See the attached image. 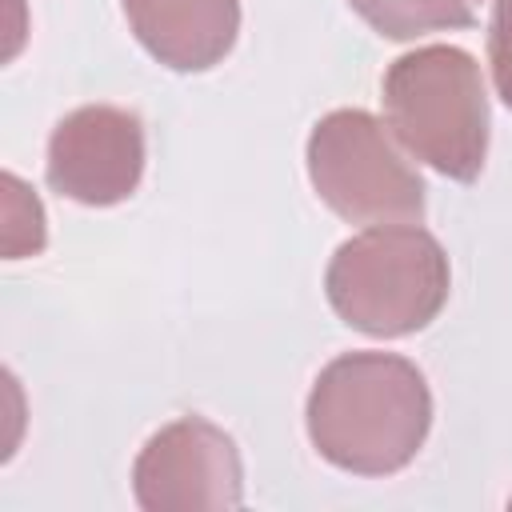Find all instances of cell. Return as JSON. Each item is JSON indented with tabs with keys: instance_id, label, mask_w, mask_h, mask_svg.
Returning <instances> with one entry per match:
<instances>
[{
	"instance_id": "obj_1",
	"label": "cell",
	"mask_w": 512,
	"mask_h": 512,
	"mask_svg": "<svg viewBox=\"0 0 512 512\" xmlns=\"http://www.w3.org/2000/svg\"><path fill=\"white\" fill-rule=\"evenodd\" d=\"M304 428L332 468L392 476L432 432V392L424 372L396 352H344L312 380Z\"/></svg>"
},
{
	"instance_id": "obj_2",
	"label": "cell",
	"mask_w": 512,
	"mask_h": 512,
	"mask_svg": "<svg viewBox=\"0 0 512 512\" xmlns=\"http://www.w3.org/2000/svg\"><path fill=\"white\" fill-rule=\"evenodd\" d=\"M448 292V252L420 224H372L348 236L324 268L332 312L376 340H400L428 328L444 312Z\"/></svg>"
},
{
	"instance_id": "obj_3",
	"label": "cell",
	"mask_w": 512,
	"mask_h": 512,
	"mask_svg": "<svg viewBox=\"0 0 512 512\" xmlns=\"http://www.w3.org/2000/svg\"><path fill=\"white\" fill-rule=\"evenodd\" d=\"M384 124L396 144L456 184H472L488 160V92L472 52L424 44L388 64L380 80Z\"/></svg>"
},
{
	"instance_id": "obj_4",
	"label": "cell",
	"mask_w": 512,
	"mask_h": 512,
	"mask_svg": "<svg viewBox=\"0 0 512 512\" xmlns=\"http://www.w3.org/2000/svg\"><path fill=\"white\" fill-rule=\"evenodd\" d=\"M316 196L348 224H420L424 180L384 120L364 108L320 116L304 148Z\"/></svg>"
},
{
	"instance_id": "obj_5",
	"label": "cell",
	"mask_w": 512,
	"mask_h": 512,
	"mask_svg": "<svg viewBox=\"0 0 512 512\" xmlns=\"http://www.w3.org/2000/svg\"><path fill=\"white\" fill-rule=\"evenodd\" d=\"M132 496L144 512H224L244 504V460L236 440L204 420L180 416L152 432L132 464Z\"/></svg>"
},
{
	"instance_id": "obj_6",
	"label": "cell",
	"mask_w": 512,
	"mask_h": 512,
	"mask_svg": "<svg viewBox=\"0 0 512 512\" xmlns=\"http://www.w3.org/2000/svg\"><path fill=\"white\" fill-rule=\"evenodd\" d=\"M144 124L120 104H84L48 136V188L84 208L124 204L144 180Z\"/></svg>"
},
{
	"instance_id": "obj_7",
	"label": "cell",
	"mask_w": 512,
	"mask_h": 512,
	"mask_svg": "<svg viewBox=\"0 0 512 512\" xmlns=\"http://www.w3.org/2000/svg\"><path fill=\"white\" fill-rule=\"evenodd\" d=\"M124 20L156 64L208 72L240 36V0H124Z\"/></svg>"
},
{
	"instance_id": "obj_8",
	"label": "cell",
	"mask_w": 512,
	"mask_h": 512,
	"mask_svg": "<svg viewBox=\"0 0 512 512\" xmlns=\"http://www.w3.org/2000/svg\"><path fill=\"white\" fill-rule=\"evenodd\" d=\"M348 8L384 40H416L424 32L476 24L468 0H348Z\"/></svg>"
},
{
	"instance_id": "obj_9",
	"label": "cell",
	"mask_w": 512,
	"mask_h": 512,
	"mask_svg": "<svg viewBox=\"0 0 512 512\" xmlns=\"http://www.w3.org/2000/svg\"><path fill=\"white\" fill-rule=\"evenodd\" d=\"M44 208L36 200V192L16 176L4 172V256L8 260H24L44 252Z\"/></svg>"
},
{
	"instance_id": "obj_10",
	"label": "cell",
	"mask_w": 512,
	"mask_h": 512,
	"mask_svg": "<svg viewBox=\"0 0 512 512\" xmlns=\"http://www.w3.org/2000/svg\"><path fill=\"white\" fill-rule=\"evenodd\" d=\"M488 64H492V84L496 96L512 112V0H492V20H488Z\"/></svg>"
},
{
	"instance_id": "obj_11",
	"label": "cell",
	"mask_w": 512,
	"mask_h": 512,
	"mask_svg": "<svg viewBox=\"0 0 512 512\" xmlns=\"http://www.w3.org/2000/svg\"><path fill=\"white\" fill-rule=\"evenodd\" d=\"M468 4H476V0H468Z\"/></svg>"
}]
</instances>
